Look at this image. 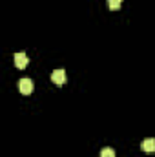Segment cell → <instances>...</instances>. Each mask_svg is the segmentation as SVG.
Segmentation results:
<instances>
[{"label":"cell","mask_w":155,"mask_h":157,"mask_svg":"<svg viewBox=\"0 0 155 157\" xmlns=\"http://www.w3.org/2000/svg\"><path fill=\"white\" fill-rule=\"evenodd\" d=\"M33 88H35V84H33V80H31L29 77L20 78V82H18V90H20L22 95H29V93H33Z\"/></svg>","instance_id":"cell-1"},{"label":"cell","mask_w":155,"mask_h":157,"mask_svg":"<svg viewBox=\"0 0 155 157\" xmlns=\"http://www.w3.org/2000/svg\"><path fill=\"white\" fill-rule=\"evenodd\" d=\"M13 60H15V66L18 68V70H24L28 64H29V59H28V55L26 53H15V57H13Z\"/></svg>","instance_id":"cell-2"},{"label":"cell","mask_w":155,"mask_h":157,"mask_svg":"<svg viewBox=\"0 0 155 157\" xmlns=\"http://www.w3.org/2000/svg\"><path fill=\"white\" fill-rule=\"evenodd\" d=\"M51 80L55 82V84H64L66 82V71L64 70H55L53 73H51Z\"/></svg>","instance_id":"cell-3"},{"label":"cell","mask_w":155,"mask_h":157,"mask_svg":"<svg viewBox=\"0 0 155 157\" xmlns=\"http://www.w3.org/2000/svg\"><path fill=\"white\" fill-rule=\"evenodd\" d=\"M141 148H142V152H146V154H155V139H146V141H142Z\"/></svg>","instance_id":"cell-4"},{"label":"cell","mask_w":155,"mask_h":157,"mask_svg":"<svg viewBox=\"0 0 155 157\" xmlns=\"http://www.w3.org/2000/svg\"><path fill=\"white\" fill-rule=\"evenodd\" d=\"M120 6H122V0H108V7H110L112 11L120 9Z\"/></svg>","instance_id":"cell-5"},{"label":"cell","mask_w":155,"mask_h":157,"mask_svg":"<svg viewBox=\"0 0 155 157\" xmlns=\"http://www.w3.org/2000/svg\"><path fill=\"white\" fill-rule=\"evenodd\" d=\"M100 157H115V152L112 148H102L100 150Z\"/></svg>","instance_id":"cell-6"}]
</instances>
